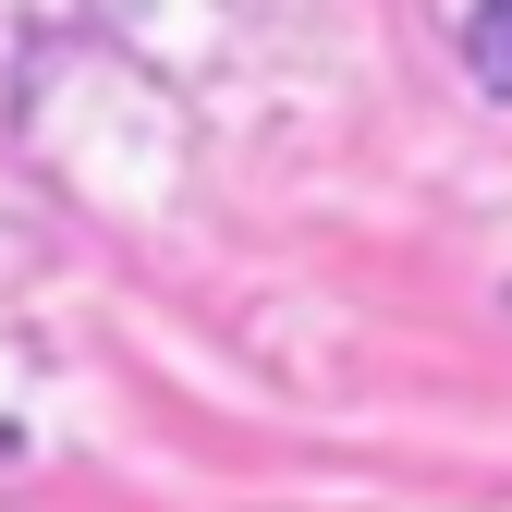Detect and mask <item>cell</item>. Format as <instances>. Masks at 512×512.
<instances>
[{
  "mask_svg": "<svg viewBox=\"0 0 512 512\" xmlns=\"http://www.w3.org/2000/svg\"><path fill=\"white\" fill-rule=\"evenodd\" d=\"M464 61H476V86L512 110V0H476L464 13Z\"/></svg>",
  "mask_w": 512,
  "mask_h": 512,
  "instance_id": "obj_1",
  "label": "cell"
}]
</instances>
